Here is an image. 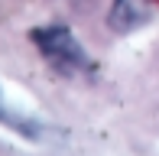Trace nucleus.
I'll return each mask as SVG.
<instances>
[{
	"label": "nucleus",
	"instance_id": "nucleus-1",
	"mask_svg": "<svg viewBox=\"0 0 159 156\" xmlns=\"http://www.w3.org/2000/svg\"><path fill=\"white\" fill-rule=\"evenodd\" d=\"M33 42L39 46V52L46 55L59 72H78V68L88 65L81 46L75 42V36H71L65 26H42V30L33 33Z\"/></svg>",
	"mask_w": 159,
	"mask_h": 156
},
{
	"label": "nucleus",
	"instance_id": "nucleus-2",
	"mask_svg": "<svg viewBox=\"0 0 159 156\" xmlns=\"http://www.w3.org/2000/svg\"><path fill=\"white\" fill-rule=\"evenodd\" d=\"M149 20H153V0H114L107 23L114 33H133Z\"/></svg>",
	"mask_w": 159,
	"mask_h": 156
}]
</instances>
